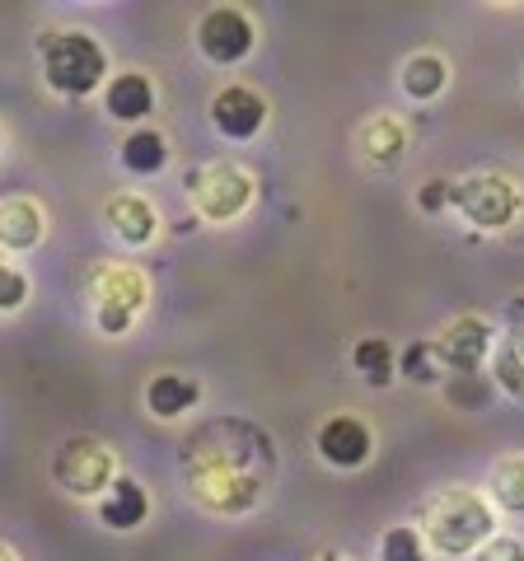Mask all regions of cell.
Here are the masks:
<instances>
[{"instance_id":"obj_2","label":"cell","mask_w":524,"mask_h":561,"mask_svg":"<svg viewBox=\"0 0 524 561\" xmlns=\"http://www.w3.org/2000/svg\"><path fill=\"white\" fill-rule=\"evenodd\" d=\"M422 534L426 542L441 557H468V552H478L487 538H492L497 529V515H492V505H487L482 496H474V491H464V486H449V491H435V496L422 505Z\"/></svg>"},{"instance_id":"obj_19","label":"cell","mask_w":524,"mask_h":561,"mask_svg":"<svg viewBox=\"0 0 524 561\" xmlns=\"http://www.w3.org/2000/svg\"><path fill=\"white\" fill-rule=\"evenodd\" d=\"M352 365H356V375H361L365 383H375V389L394 383V375H398L394 346L384 342V337H361V342L352 346Z\"/></svg>"},{"instance_id":"obj_10","label":"cell","mask_w":524,"mask_h":561,"mask_svg":"<svg viewBox=\"0 0 524 561\" xmlns=\"http://www.w3.org/2000/svg\"><path fill=\"white\" fill-rule=\"evenodd\" d=\"M314 449H319V459L333 463V468H361L375 454V435H371L365 421L342 412V416H328L319 426V440H314Z\"/></svg>"},{"instance_id":"obj_30","label":"cell","mask_w":524,"mask_h":561,"mask_svg":"<svg viewBox=\"0 0 524 561\" xmlns=\"http://www.w3.org/2000/svg\"><path fill=\"white\" fill-rule=\"evenodd\" d=\"M511 328H524V295H520V300L511 305Z\"/></svg>"},{"instance_id":"obj_29","label":"cell","mask_w":524,"mask_h":561,"mask_svg":"<svg viewBox=\"0 0 524 561\" xmlns=\"http://www.w3.org/2000/svg\"><path fill=\"white\" fill-rule=\"evenodd\" d=\"M417 206L431 210V216H435V210H445L449 206V183L445 179H431L422 192H417Z\"/></svg>"},{"instance_id":"obj_3","label":"cell","mask_w":524,"mask_h":561,"mask_svg":"<svg viewBox=\"0 0 524 561\" xmlns=\"http://www.w3.org/2000/svg\"><path fill=\"white\" fill-rule=\"evenodd\" d=\"M38 51H43V80L66 99H84L103 90V80H109V51L84 28L47 33Z\"/></svg>"},{"instance_id":"obj_25","label":"cell","mask_w":524,"mask_h":561,"mask_svg":"<svg viewBox=\"0 0 524 561\" xmlns=\"http://www.w3.org/2000/svg\"><path fill=\"white\" fill-rule=\"evenodd\" d=\"M445 370H441V360H435V346L431 342H412L408 351H403V379H412V383H435Z\"/></svg>"},{"instance_id":"obj_4","label":"cell","mask_w":524,"mask_h":561,"mask_svg":"<svg viewBox=\"0 0 524 561\" xmlns=\"http://www.w3.org/2000/svg\"><path fill=\"white\" fill-rule=\"evenodd\" d=\"M449 206L478 230H505L524 210V192L505 173H468V179L449 183Z\"/></svg>"},{"instance_id":"obj_24","label":"cell","mask_w":524,"mask_h":561,"mask_svg":"<svg viewBox=\"0 0 524 561\" xmlns=\"http://www.w3.org/2000/svg\"><path fill=\"white\" fill-rule=\"evenodd\" d=\"M445 393L459 412H478V408H487V398H492V383H487L482 375H449Z\"/></svg>"},{"instance_id":"obj_7","label":"cell","mask_w":524,"mask_h":561,"mask_svg":"<svg viewBox=\"0 0 524 561\" xmlns=\"http://www.w3.org/2000/svg\"><path fill=\"white\" fill-rule=\"evenodd\" d=\"M253 43H258L253 20L235 5H216L197 20V47L212 66H239L253 51Z\"/></svg>"},{"instance_id":"obj_18","label":"cell","mask_w":524,"mask_h":561,"mask_svg":"<svg viewBox=\"0 0 524 561\" xmlns=\"http://www.w3.org/2000/svg\"><path fill=\"white\" fill-rule=\"evenodd\" d=\"M449 84V66L435 57V51H417V57L403 61V94L408 99H435Z\"/></svg>"},{"instance_id":"obj_20","label":"cell","mask_w":524,"mask_h":561,"mask_svg":"<svg viewBox=\"0 0 524 561\" xmlns=\"http://www.w3.org/2000/svg\"><path fill=\"white\" fill-rule=\"evenodd\" d=\"M361 150L375 169H394L398 154H403V127H398L394 117H375L371 127L361 131Z\"/></svg>"},{"instance_id":"obj_14","label":"cell","mask_w":524,"mask_h":561,"mask_svg":"<svg viewBox=\"0 0 524 561\" xmlns=\"http://www.w3.org/2000/svg\"><path fill=\"white\" fill-rule=\"evenodd\" d=\"M103 108H109L113 122H146L155 113V84L141 70H122L103 84Z\"/></svg>"},{"instance_id":"obj_13","label":"cell","mask_w":524,"mask_h":561,"mask_svg":"<svg viewBox=\"0 0 524 561\" xmlns=\"http://www.w3.org/2000/svg\"><path fill=\"white\" fill-rule=\"evenodd\" d=\"M103 216H109V230H113L122 243H132V249L150 243L155 230H160V216H155V206H150L146 197H136V192H117V197H109Z\"/></svg>"},{"instance_id":"obj_11","label":"cell","mask_w":524,"mask_h":561,"mask_svg":"<svg viewBox=\"0 0 524 561\" xmlns=\"http://www.w3.org/2000/svg\"><path fill=\"white\" fill-rule=\"evenodd\" d=\"M146 515H150V496H146V486L136 478H113L109 491L99 496V524L103 529H113V534L141 529Z\"/></svg>"},{"instance_id":"obj_31","label":"cell","mask_w":524,"mask_h":561,"mask_svg":"<svg viewBox=\"0 0 524 561\" xmlns=\"http://www.w3.org/2000/svg\"><path fill=\"white\" fill-rule=\"evenodd\" d=\"M0 561H20V557H14V548H5V542H0Z\"/></svg>"},{"instance_id":"obj_1","label":"cell","mask_w":524,"mask_h":561,"mask_svg":"<svg viewBox=\"0 0 524 561\" xmlns=\"http://www.w3.org/2000/svg\"><path fill=\"white\" fill-rule=\"evenodd\" d=\"M276 472L272 435L249 421H212L183 445V478L187 491L216 515H243L262 501Z\"/></svg>"},{"instance_id":"obj_23","label":"cell","mask_w":524,"mask_h":561,"mask_svg":"<svg viewBox=\"0 0 524 561\" xmlns=\"http://www.w3.org/2000/svg\"><path fill=\"white\" fill-rule=\"evenodd\" d=\"M379 561H426V542L412 524H394L389 534L379 538Z\"/></svg>"},{"instance_id":"obj_27","label":"cell","mask_w":524,"mask_h":561,"mask_svg":"<svg viewBox=\"0 0 524 561\" xmlns=\"http://www.w3.org/2000/svg\"><path fill=\"white\" fill-rule=\"evenodd\" d=\"M474 561H524V542L520 538H487L474 552Z\"/></svg>"},{"instance_id":"obj_21","label":"cell","mask_w":524,"mask_h":561,"mask_svg":"<svg viewBox=\"0 0 524 561\" xmlns=\"http://www.w3.org/2000/svg\"><path fill=\"white\" fill-rule=\"evenodd\" d=\"M487 491H492V501L501 505V511L524 515V454H515V459H501L492 468V482H487Z\"/></svg>"},{"instance_id":"obj_26","label":"cell","mask_w":524,"mask_h":561,"mask_svg":"<svg viewBox=\"0 0 524 561\" xmlns=\"http://www.w3.org/2000/svg\"><path fill=\"white\" fill-rule=\"evenodd\" d=\"M24 300H29V276L14 267V262H5V253H0V313L24 309Z\"/></svg>"},{"instance_id":"obj_9","label":"cell","mask_w":524,"mask_h":561,"mask_svg":"<svg viewBox=\"0 0 524 561\" xmlns=\"http://www.w3.org/2000/svg\"><path fill=\"white\" fill-rule=\"evenodd\" d=\"M212 127L225 140H253L262 127H267V99L249 84H225V90L212 99Z\"/></svg>"},{"instance_id":"obj_17","label":"cell","mask_w":524,"mask_h":561,"mask_svg":"<svg viewBox=\"0 0 524 561\" xmlns=\"http://www.w3.org/2000/svg\"><path fill=\"white\" fill-rule=\"evenodd\" d=\"M94 300L136 313V309L146 305V276L136 272V267H103L94 276Z\"/></svg>"},{"instance_id":"obj_5","label":"cell","mask_w":524,"mask_h":561,"mask_svg":"<svg viewBox=\"0 0 524 561\" xmlns=\"http://www.w3.org/2000/svg\"><path fill=\"white\" fill-rule=\"evenodd\" d=\"M183 187L192 192V202H197V216L212 220V225H225V220L243 216L249 202H253V173L230 164V160L192 169L183 179Z\"/></svg>"},{"instance_id":"obj_32","label":"cell","mask_w":524,"mask_h":561,"mask_svg":"<svg viewBox=\"0 0 524 561\" xmlns=\"http://www.w3.org/2000/svg\"><path fill=\"white\" fill-rule=\"evenodd\" d=\"M319 561H346V557H338V552H323V557H319Z\"/></svg>"},{"instance_id":"obj_16","label":"cell","mask_w":524,"mask_h":561,"mask_svg":"<svg viewBox=\"0 0 524 561\" xmlns=\"http://www.w3.org/2000/svg\"><path fill=\"white\" fill-rule=\"evenodd\" d=\"M169 164V140L155 127H136L127 140H122V169L136 173V179H155Z\"/></svg>"},{"instance_id":"obj_12","label":"cell","mask_w":524,"mask_h":561,"mask_svg":"<svg viewBox=\"0 0 524 561\" xmlns=\"http://www.w3.org/2000/svg\"><path fill=\"white\" fill-rule=\"evenodd\" d=\"M43 234H47V216L38 202L29 197L0 202V253H29L43 243Z\"/></svg>"},{"instance_id":"obj_15","label":"cell","mask_w":524,"mask_h":561,"mask_svg":"<svg viewBox=\"0 0 524 561\" xmlns=\"http://www.w3.org/2000/svg\"><path fill=\"white\" fill-rule=\"evenodd\" d=\"M197 402H202V383L192 375L169 370V375H155L146 383V408H150V416H160V421L183 416V412L197 408Z\"/></svg>"},{"instance_id":"obj_8","label":"cell","mask_w":524,"mask_h":561,"mask_svg":"<svg viewBox=\"0 0 524 561\" xmlns=\"http://www.w3.org/2000/svg\"><path fill=\"white\" fill-rule=\"evenodd\" d=\"M431 346H435L441 370H449V375H482L487 351H492V328H487L482 319H474V313H464V319H454Z\"/></svg>"},{"instance_id":"obj_28","label":"cell","mask_w":524,"mask_h":561,"mask_svg":"<svg viewBox=\"0 0 524 561\" xmlns=\"http://www.w3.org/2000/svg\"><path fill=\"white\" fill-rule=\"evenodd\" d=\"M132 319H136V313H127V309H113V305H99V313H94L99 332H109V337H122V332L132 328Z\"/></svg>"},{"instance_id":"obj_22","label":"cell","mask_w":524,"mask_h":561,"mask_svg":"<svg viewBox=\"0 0 524 561\" xmlns=\"http://www.w3.org/2000/svg\"><path fill=\"white\" fill-rule=\"evenodd\" d=\"M497 379H501L505 393L524 398V328H511V337L501 342V351H497Z\"/></svg>"},{"instance_id":"obj_6","label":"cell","mask_w":524,"mask_h":561,"mask_svg":"<svg viewBox=\"0 0 524 561\" xmlns=\"http://www.w3.org/2000/svg\"><path fill=\"white\" fill-rule=\"evenodd\" d=\"M52 478H57L61 491H71V496H103L109 482L117 478L113 449L103 440H94V435H76V440H66L57 449V459H52Z\"/></svg>"}]
</instances>
